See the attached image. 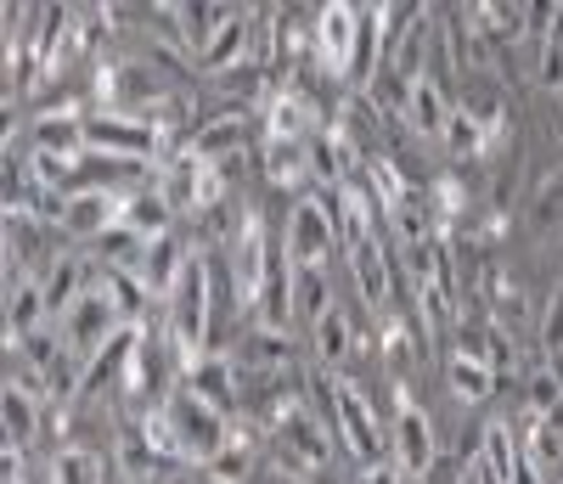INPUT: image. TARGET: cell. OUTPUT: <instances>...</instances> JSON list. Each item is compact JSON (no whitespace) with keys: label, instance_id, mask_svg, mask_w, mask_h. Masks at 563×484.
<instances>
[{"label":"cell","instance_id":"cell-1","mask_svg":"<svg viewBox=\"0 0 563 484\" xmlns=\"http://www.w3.org/2000/svg\"><path fill=\"white\" fill-rule=\"evenodd\" d=\"M327 400H333V422H339V440H344V451H350L361 468H378V462H389V440H384L378 417H372L366 389H361V383H355L350 372H339V377H333V389H327Z\"/></svg>","mask_w":563,"mask_h":484},{"label":"cell","instance_id":"cell-2","mask_svg":"<svg viewBox=\"0 0 563 484\" xmlns=\"http://www.w3.org/2000/svg\"><path fill=\"white\" fill-rule=\"evenodd\" d=\"M164 411H169V422H175V433H180L186 462H214V457L231 446V422H225V411L203 406L192 389H186V383H180V389H169Z\"/></svg>","mask_w":563,"mask_h":484},{"label":"cell","instance_id":"cell-3","mask_svg":"<svg viewBox=\"0 0 563 484\" xmlns=\"http://www.w3.org/2000/svg\"><path fill=\"white\" fill-rule=\"evenodd\" d=\"M85 153L153 164L164 158V130L153 119H130V113H85Z\"/></svg>","mask_w":563,"mask_h":484},{"label":"cell","instance_id":"cell-4","mask_svg":"<svg viewBox=\"0 0 563 484\" xmlns=\"http://www.w3.org/2000/svg\"><path fill=\"white\" fill-rule=\"evenodd\" d=\"M282 249H288V265H321L339 249V226H333V215H327V204L316 191H305L288 209V242H282Z\"/></svg>","mask_w":563,"mask_h":484},{"label":"cell","instance_id":"cell-5","mask_svg":"<svg viewBox=\"0 0 563 484\" xmlns=\"http://www.w3.org/2000/svg\"><path fill=\"white\" fill-rule=\"evenodd\" d=\"M310 52H316V74L321 79H344L350 74V52H355V7H339V0L316 7Z\"/></svg>","mask_w":563,"mask_h":484},{"label":"cell","instance_id":"cell-6","mask_svg":"<svg viewBox=\"0 0 563 484\" xmlns=\"http://www.w3.org/2000/svg\"><path fill=\"white\" fill-rule=\"evenodd\" d=\"M395 254H400V242L395 237H366L350 249V276H355V294L361 305H372L378 316H389V287H395Z\"/></svg>","mask_w":563,"mask_h":484},{"label":"cell","instance_id":"cell-7","mask_svg":"<svg viewBox=\"0 0 563 484\" xmlns=\"http://www.w3.org/2000/svg\"><path fill=\"white\" fill-rule=\"evenodd\" d=\"M389 457L400 462L406 479H429V473H434V462H440V433H434V417L422 411V406H411V400L400 406Z\"/></svg>","mask_w":563,"mask_h":484},{"label":"cell","instance_id":"cell-8","mask_svg":"<svg viewBox=\"0 0 563 484\" xmlns=\"http://www.w3.org/2000/svg\"><path fill=\"white\" fill-rule=\"evenodd\" d=\"M260 124H265V135H271V141H310V135H321V130H327V119H321V108H316V96H310V90H299V85L271 90V96H265Z\"/></svg>","mask_w":563,"mask_h":484},{"label":"cell","instance_id":"cell-9","mask_svg":"<svg viewBox=\"0 0 563 484\" xmlns=\"http://www.w3.org/2000/svg\"><path fill=\"white\" fill-rule=\"evenodd\" d=\"M271 451H276V457H294L305 473L327 468V457H333V446H327L321 422H316V417H305V411H288V417H282V422L271 428Z\"/></svg>","mask_w":563,"mask_h":484},{"label":"cell","instance_id":"cell-10","mask_svg":"<svg viewBox=\"0 0 563 484\" xmlns=\"http://www.w3.org/2000/svg\"><path fill=\"white\" fill-rule=\"evenodd\" d=\"M243 141H249V113H243V108H225V113L198 119L192 141H186V153L203 158V164H220V158H238Z\"/></svg>","mask_w":563,"mask_h":484},{"label":"cell","instance_id":"cell-11","mask_svg":"<svg viewBox=\"0 0 563 484\" xmlns=\"http://www.w3.org/2000/svg\"><path fill=\"white\" fill-rule=\"evenodd\" d=\"M192 254H198V249H192L180 231H164V237L147 242V254H141V271H135V276L153 287V299H169L175 282H180V271L192 265Z\"/></svg>","mask_w":563,"mask_h":484},{"label":"cell","instance_id":"cell-12","mask_svg":"<svg viewBox=\"0 0 563 484\" xmlns=\"http://www.w3.org/2000/svg\"><path fill=\"white\" fill-rule=\"evenodd\" d=\"M169 18H175V45L198 68L209 57V45L220 40V29L238 18V7H169Z\"/></svg>","mask_w":563,"mask_h":484},{"label":"cell","instance_id":"cell-13","mask_svg":"<svg viewBox=\"0 0 563 484\" xmlns=\"http://www.w3.org/2000/svg\"><path fill=\"white\" fill-rule=\"evenodd\" d=\"M186 389H192L203 406H214V411H238V361H225V355H198L192 366H186Z\"/></svg>","mask_w":563,"mask_h":484},{"label":"cell","instance_id":"cell-14","mask_svg":"<svg viewBox=\"0 0 563 484\" xmlns=\"http://www.w3.org/2000/svg\"><path fill=\"white\" fill-rule=\"evenodd\" d=\"M260 169H265L271 186L316 191V180H310V141H271V135H260Z\"/></svg>","mask_w":563,"mask_h":484},{"label":"cell","instance_id":"cell-15","mask_svg":"<svg viewBox=\"0 0 563 484\" xmlns=\"http://www.w3.org/2000/svg\"><path fill=\"white\" fill-rule=\"evenodd\" d=\"M113 226H119V191H74V198H68V215H63V231L68 237L97 242Z\"/></svg>","mask_w":563,"mask_h":484},{"label":"cell","instance_id":"cell-16","mask_svg":"<svg viewBox=\"0 0 563 484\" xmlns=\"http://www.w3.org/2000/svg\"><path fill=\"white\" fill-rule=\"evenodd\" d=\"M52 321V310H45V287L34 276H12L7 282V344H23V338L34 327Z\"/></svg>","mask_w":563,"mask_h":484},{"label":"cell","instance_id":"cell-17","mask_svg":"<svg viewBox=\"0 0 563 484\" xmlns=\"http://www.w3.org/2000/svg\"><path fill=\"white\" fill-rule=\"evenodd\" d=\"M451 102H445V90L429 79V74H422L417 85H411V108H406V124H411V135L417 141H440V147H445V124H451Z\"/></svg>","mask_w":563,"mask_h":484},{"label":"cell","instance_id":"cell-18","mask_svg":"<svg viewBox=\"0 0 563 484\" xmlns=\"http://www.w3.org/2000/svg\"><path fill=\"white\" fill-rule=\"evenodd\" d=\"M355 332H361V321H355L350 310H339V305L310 327V344H316V355H321L327 372H344V366H350V355H355V350H350V344H355Z\"/></svg>","mask_w":563,"mask_h":484},{"label":"cell","instance_id":"cell-19","mask_svg":"<svg viewBox=\"0 0 563 484\" xmlns=\"http://www.w3.org/2000/svg\"><path fill=\"white\" fill-rule=\"evenodd\" d=\"M158 191L175 215H198L203 209V158H192V153L169 158L164 175H158Z\"/></svg>","mask_w":563,"mask_h":484},{"label":"cell","instance_id":"cell-20","mask_svg":"<svg viewBox=\"0 0 563 484\" xmlns=\"http://www.w3.org/2000/svg\"><path fill=\"white\" fill-rule=\"evenodd\" d=\"M119 226L135 231L141 242H153V237L175 231V209L164 204L158 186H147V191H135V198H119Z\"/></svg>","mask_w":563,"mask_h":484},{"label":"cell","instance_id":"cell-21","mask_svg":"<svg viewBox=\"0 0 563 484\" xmlns=\"http://www.w3.org/2000/svg\"><path fill=\"white\" fill-rule=\"evenodd\" d=\"M85 282H90V265H85L79 254H63L52 271H45V282H40V287H45V310L63 321V316L85 299Z\"/></svg>","mask_w":563,"mask_h":484},{"label":"cell","instance_id":"cell-22","mask_svg":"<svg viewBox=\"0 0 563 484\" xmlns=\"http://www.w3.org/2000/svg\"><path fill=\"white\" fill-rule=\"evenodd\" d=\"M445 383H451V395L462 400V406H479V400H490V389H496V372L485 366V361H474V355H445Z\"/></svg>","mask_w":563,"mask_h":484},{"label":"cell","instance_id":"cell-23","mask_svg":"<svg viewBox=\"0 0 563 484\" xmlns=\"http://www.w3.org/2000/svg\"><path fill=\"white\" fill-rule=\"evenodd\" d=\"M34 153L79 158V153H85V119H79V113H45V119L34 124Z\"/></svg>","mask_w":563,"mask_h":484},{"label":"cell","instance_id":"cell-24","mask_svg":"<svg viewBox=\"0 0 563 484\" xmlns=\"http://www.w3.org/2000/svg\"><path fill=\"white\" fill-rule=\"evenodd\" d=\"M34 440H40V395L7 383V446L34 451Z\"/></svg>","mask_w":563,"mask_h":484},{"label":"cell","instance_id":"cell-25","mask_svg":"<svg viewBox=\"0 0 563 484\" xmlns=\"http://www.w3.org/2000/svg\"><path fill=\"white\" fill-rule=\"evenodd\" d=\"M333 310V294H327L321 265H294V316H305L310 327Z\"/></svg>","mask_w":563,"mask_h":484},{"label":"cell","instance_id":"cell-26","mask_svg":"<svg viewBox=\"0 0 563 484\" xmlns=\"http://www.w3.org/2000/svg\"><path fill=\"white\" fill-rule=\"evenodd\" d=\"M52 484H108V462L85 446H68L52 457Z\"/></svg>","mask_w":563,"mask_h":484},{"label":"cell","instance_id":"cell-27","mask_svg":"<svg viewBox=\"0 0 563 484\" xmlns=\"http://www.w3.org/2000/svg\"><path fill=\"white\" fill-rule=\"evenodd\" d=\"M243 361L260 366V372L288 366V361H294V338H288V332H276V327H254V332H249V344H243Z\"/></svg>","mask_w":563,"mask_h":484},{"label":"cell","instance_id":"cell-28","mask_svg":"<svg viewBox=\"0 0 563 484\" xmlns=\"http://www.w3.org/2000/svg\"><path fill=\"white\" fill-rule=\"evenodd\" d=\"M417 310H422V327H429V338L451 332L456 327V294L440 282H417Z\"/></svg>","mask_w":563,"mask_h":484},{"label":"cell","instance_id":"cell-29","mask_svg":"<svg viewBox=\"0 0 563 484\" xmlns=\"http://www.w3.org/2000/svg\"><path fill=\"white\" fill-rule=\"evenodd\" d=\"M525 406H530V417H552L563 406V372L558 366H530L525 372Z\"/></svg>","mask_w":563,"mask_h":484},{"label":"cell","instance_id":"cell-30","mask_svg":"<svg viewBox=\"0 0 563 484\" xmlns=\"http://www.w3.org/2000/svg\"><path fill=\"white\" fill-rule=\"evenodd\" d=\"M249 468H254V440L231 428V446L209 462V473H214V484H243V479H249Z\"/></svg>","mask_w":563,"mask_h":484},{"label":"cell","instance_id":"cell-31","mask_svg":"<svg viewBox=\"0 0 563 484\" xmlns=\"http://www.w3.org/2000/svg\"><path fill=\"white\" fill-rule=\"evenodd\" d=\"M530 79H536L541 90H563V45H558V40H536V68H530Z\"/></svg>","mask_w":563,"mask_h":484},{"label":"cell","instance_id":"cell-32","mask_svg":"<svg viewBox=\"0 0 563 484\" xmlns=\"http://www.w3.org/2000/svg\"><path fill=\"white\" fill-rule=\"evenodd\" d=\"M530 220H536V231H563V175L541 186V198H536Z\"/></svg>","mask_w":563,"mask_h":484},{"label":"cell","instance_id":"cell-33","mask_svg":"<svg viewBox=\"0 0 563 484\" xmlns=\"http://www.w3.org/2000/svg\"><path fill=\"white\" fill-rule=\"evenodd\" d=\"M541 350L547 355H563V276H558L552 299H547V316H541Z\"/></svg>","mask_w":563,"mask_h":484},{"label":"cell","instance_id":"cell-34","mask_svg":"<svg viewBox=\"0 0 563 484\" xmlns=\"http://www.w3.org/2000/svg\"><path fill=\"white\" fill-rule=\"evenodd\" d=\"M400 479H406V473H400V462H395V457H389V462H378V468H366V473H361V484H400Z\"/></svg>","mask_w":563,"mask_h":484},{"label":"cell","instance_id":"cell-35","mask_svg":"<svg viewBox=\"0 0 563 484\" xmlns=\"http://www.w3.org/2000/svg\"><path fill=\"white\" fill-rule=\"evenodd\" d=\"M130 484H192V479H186V473H175V468H169V473H153V479H130Z\"/></svg>","mask_w":563,"mask_h":484}]
</instances>
